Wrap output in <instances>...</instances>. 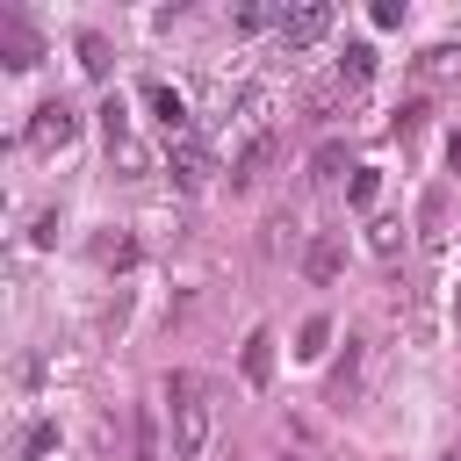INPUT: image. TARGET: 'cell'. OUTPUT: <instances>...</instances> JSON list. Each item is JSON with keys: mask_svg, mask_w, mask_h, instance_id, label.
<instances>
[{"mask_svg": "<svg viewBox=\"0 0 461 461\" xmlns=\"http://www.w3.org/2000/svg\"><path fill=\"white\" fill-rule=\"evenodd\" d=\"M367 72H375V43H346L339 50V86H360Z\"/></svg>", "mask_w": 461, "mask_h": 461, "instance_id": "30bf717a", "label": "cell"}, {"mask_svg": "<svg viewBox=\"0 0 461 461\" xmlns=\"http://www.w3.org/2000/svg\"><path fill=\"white\" fill-rule=\"evenodd\" d=\"M367 245H375L382 259H396V252H403V223H396V216H375V223H367Z\"/></svg>", "mask_w": 461, "mask_h": 461, "instance_id": "7c38bea8", "label": "cell"}, {"mask_svg": "<svg viewBox=\"0 0 461 461\" xmlns=\"http://www.w3.org/2000/svg\"><path fill=\"white\" fill-rule=\"evenodd\" d=\"M79 65H86V72H108V43H101V36H79Z\"/></svg>", "mask_w": 461, "mask_h": 461, "instance_id": "d6986e66", "label": "cell"}, {"mask_svg": "<svg viewBox=\"0 0 461 461\" xmlns=\"http://www.w3.org/2000/svg\"><path fill=\"white\" fill-rule=\"evenodd\" d=\"M267 158H274V130H252V137L238 144V158H230V187H252Z\"/></svg>", "mask_w": 461, "mask_h": 461, "instance_id": "52a82bcc", "label": "cell"}, {"mask_svg": "<svg viewBox=\"0 0 461 461\" xmlns=\"http://www.w3.org/2000/svg\"><path fill=\"white\" fill-rule=\"evenodd\" d=\"M346 166V144H317V158H310V180H331Z\"/></svg>", "mask_w": 461, "mask_h": 461, "instance_id": "9a60e30c", "label": "cell"}, {"mask_svg": "<svg viewBox=\"0 0 461 461\" xmlns=\"http://www.w3.org/2000/svg\"><path fill=\"white\" fill-rule=\"evenodd\" d=\"M425 115H432L425 101H403V108H396V137H418V130H425Z\"/></svg>", "mask_w": 461, "mask_h": 461, "instance_id": "e0dca14e", "label": "cell"}, {"mask_svg": "<svg viewBox=\"0 0 461 461\" xmlns=\"http://www.w3.org/2000/svg\"><path fill=\"white\" fill-rule=\"evenodd\" d=\"M447 461H461V454H447Z\"/></svg>", "mask_w": 461, "mask_h": 461, "instance_id": "7402d4cb", "label": "cell"}, {"mask_svg": "<svg viewBox=\"0 0 461 461\" xmlns=\"http://www.w3.org/2000/svg\"><path fill=\"white\" fill-rule=\"evenodd\" d=\"M50 447H58V425H36V432H29V439H22V461H43V454H50Z\"/></svg>", "mask_w": 461, "mask_h": 461, "instance_id": "ac0fdd59", "label": "cell"}, {"mask_svg": "<svg viewBox=\"0 0 461 461\" xmlns=\"http://www.w3.org/2000/svg\"><path fill=\"white\" fill-rule=\"evenodd\" d=\"M267 375H274V331H252L245 339V382L267 389Z\"/></svg>", "mask_w": 461, "mask_h": 461, "instance_id": "ba28073f", "label": "cell"}, {"mask_svg": "<svg viewBox=\"0 0 461 461\" xmlns=\"http://www.w3.org/2000/svg\"><path fill=\"white\" fill-rule=\"evenodd\" d=\"M375 187H382V180H375V166H360V173H353V187H346V194H353V209H367V202H375Z\"/></svg>", "mask_w": 461, "mask_h": 461, "instance_id": "ffe728a7", "label": "cell"}, {"mask_svg": "<svg viewBox=\"0 0 461 461\" xmlns=\"http://www.w3.org/2000/svg\"><path fill=\"white\" fill-rule=\"evenodd\" d=\"M281 461H303V454H281Z\"/></svg>", "mask_w": 461, "mask_h": 461, "instance_id": "44dd1931", "label": "cell"}, {"mask_svg": "<svg viewBox=\"0 0 461 461\" xmlns=\"http://www.w3.org/2000/svg\"><path fill=\"white\" fill-rule=\"evenodd\" d=\"M303 274L324 288V281H339L346 274V245H339V230H317L310 245H303Z\"/></svg>", "mask_w": 461, "mask_h": 461, "instance_id": "8992f818", "label": "cell"}, {"mask_svg": "<svg viewBox=\"0 0 461 461\" xmlns=\"http://www.w3.org/2000/svg\"><path fill=\"white\" fill-rule=\"evenodd\" d=\"M418 223H425V245L439 252V245H447V194H439V187L425 194V209H418Z\"/></svg>", "mask_w": 461, "mask_h": 461, "instance_id": "8fae6325", "label": "cell"}, {"mask_svg": "<svg viewBox=\"0 0 461 461\" xmlns=\"http://www.w3.org/2000/svg\"><path fill=\"white\" fill-rule=\"evenodd\" d=\"M209 173H216L209 144H202V137H180V144H173V180H180L187 194H202V187H209Z\"/></svg>", "mask_w": 461, "mask_h": 461, "instance_id": "5b68a950", "label": "cell"}, {"mask_svg": "<svg viewBox=\"0 0 461 461\" xmlns=\"http://www.w3.org/2000/svg\"><path fill=\"white\" fill-rule=\"evenodd\" d=\"M331 22H339V14H331L324 0H317V7H288V14H281V50H310L317 36H331Z\"/></svg>", "mask_w": 461, "mask_h": 461, "instance_id": "7a4b0ae2", "label": "cell"}, {"mask_svg": "<svg viewBox=\"0 0 461 461\" xmlns=\"http://www.w3.org/2000/svg\"><path fill=\"white\" fill-rule=\"evenodd\" d=\"M324 339H331V317H310V324H303V346H295V353H303V360H317V353H324Z\"/></svg>", "mask_w": 461, "mask_h": 461, "instance_id": "2e32d148", "label": "cell"}, {"mask_svg": "<svg viewBox=\"0 0 461 461\" xmlns=\"http://www.w3.org/2000/svg\"><path fill=\"white\" fill-rule=\"evenodd\" d=\"M166 418H173V461H209V439H216V389H209V375L173 367L166 375Z\"/></svg>", "mask_w": 461, "mask_h": 461, "instance_id": "6da1fadb", "label": "cell"}, {"mask_svg": "<svg viewBox=\"0 0 461 461\" xmlns=\"http://www.w3.org/2000/svg\"><path fill=\"white\" fill-rule=\"evenodd\" d=\"M144 101H151V115H158V130L180 144V137H194V115H187V101H180V86H166V79H151L144 86Z\"/></svg>", "mask_w": 461, "mask_h": 461, "instance_id": "3957f363", "label": "cell"}, {"mask_svg": "<svg viewBox=\"0 0 461 461\" xmlns=\"http://www.w3.org/2000/svg\"><path fill=\"white\" fill-rule=\"evenodd\" d=\"M72 137H79V115H72L65 101H43V108H36V122H29V144H36V151H50V144H72Z\"/></svg>", "mask_w": 461, "mask_h": 461, "instance_id": "277c9868", "label": "cell"}, {"mask_svg": "<svg viewBox=\"0 0 461 461\" xmlns=\"http://www.w3.org/2000/svg\"><path fill=\"white\" fill-rule=\"evenodd\" d=\"M353 389H360V339H346V360L331 367V403H353Z\"/></svg>", "mask_w": 461, "mask_h": 461, "instance_id": "9c48e42d", "label": "cell"}, {"mask_svg": "<svg viewBox=\"0 0 461 461\" xmlns=\"http://www.w3.org/2000/svg\"><path fill=\"white\" fill-rule=\"evenodd\" d=\"M94 259L101 267H137V238H122V230L115 238H94Z\"/></svg>", "mask_w": 461, "mask_h": 461, "instance_id": "4fadbf2b", "label": "cell"}, {"mask_svg": "<svg viewBox=\"0 0 461 461\" xmlns=\"http://www.w3.org/2000/svg\"><path fill=\"white\" fill-rule=\"evenodd\" d=\"M137 461H158V411H137Z\"/></svg>", "mask_w": 461, "mask_h": 461, "instance_id": "5bb4252c", "label": "cell"}]
</instances>
